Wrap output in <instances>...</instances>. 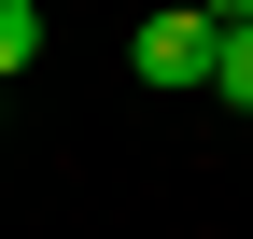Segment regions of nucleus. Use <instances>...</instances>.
Instances as JSON below:
<instances>
[{"mask_svg": "<svg viewBox=\"0 0 253 239\" xmlns=\"http://www.w3.org/2000/svg\"><path fill=\"white\" fill-rule=\"evenodd\" d=\"M141 84H169V99H211V71H225V14L211 0H169V14H141Z\"/></svg>", "mask_w": 253, "mask_h": 239, "instance_id": "1", "label": "nucleus"}, {"mask_svg": "<svg viewBox=\"0 0 253 239\" xmlns=\"http://www.w3.org/2000/svg\"><path fill=\"white\" fill-rule=\"evenodd\" d=\"M211 14H225V28H239V14H253V0H211Z\"/></svg>", "mask_w": 253, "mask_h": 239, "instance_id": "4", "label": "nucleus"}, {"mask_svg": "<svg viewBox=\"0 0 253 239\" xmlns=\"http://www.w3.org/2000/svg\"><path fill=\"white\" fill-rule=\"evenodd\" d=\"M211 99H225V113H253V14L225 28V71H211Z\"/></svg>", "mask_w": 253, "mask_h": 239, "instance_id": "2", "label": "nucleus"}, {"mask_svg": "<svg viewBox=\"0 0 253 239\" xmlns=\"http://www.w3.org/2000/svg\"><path fill=\"white\" fill-rule=\"evenodd\" d=\"M42 56V0H0V71H28Z\"/></svg>", "mask_w": 253, "mask_h": 239, "instance_id": "3", "label": "nucleus"}]
</instances>
